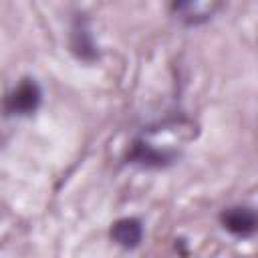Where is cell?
I'll use <instances>...</instances> for the list:
<instances>
[{
  "label": "cell",
  "instance_id": "cell-1",
  "mask_svg": "<svg viewBox=\"0 0 258 258\" xmlns=\"http://www.w3.org/2000/svg\"><path fill=\"white\" fill-rule=\"evenodd\" d=\"M38 103H40V89L36 87V83L26 81L6 97L4 107L10 115H28L36 111Z\"/></svg>",
  "mask_w": 258,
  "mask_h": 258
},
{
  "label": "cell",
  "instance_id": "cell-2",
  "mask_svg": "<svg viewBox=\"0 0 258 258\" xmlns=\"http://www.w3.org/2000/svg\"><path fill=\"white\" fill-rule=\"evenodd\" d=\"M222 224L228 232L236 234V236H250L256 228V216L252 210L248 208H230L224 216H222Z\"/></svg>",
  "mask_w": 258,
  "mask_h": 258
},
{
  "label": "cell",
  "instance_id": "cell-3",
  "mask_svg": "<svg viewBox=\"0 0 258 258\" xmlns=\"http://www.w3.org/2000/svg\"><path fill=\"white\" fill-rule=\"evenodd\" d=\"M111 236L117 244H121L125 248H135L143 238V228L135 218H123V220L115 222Z\"/></svg>",
  "mask_w": 258,
  "mask_h": 258
}]
</instances>
